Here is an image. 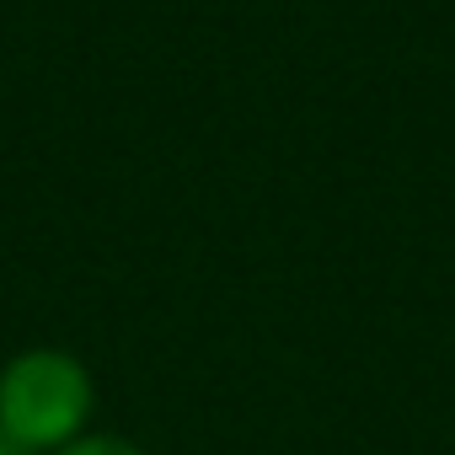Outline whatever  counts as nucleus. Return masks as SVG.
<instances>
[{"mask_svg":"<svg viewBox=\"0 0 455 455\" xmlns=\"http://www.w3.org/2000/svg\"><path fill=\"white\" fill-rule=\"evenodd\" d=\"M0 455H33V450H22L17 439H6V434H0Z\"/></svg>","mask_w":455,"mask_h":455,"instance_id":"nucleus-3","label":"nucleus"},{"mask_svg":"<svg viewBox=\"0 0 455 455\" xmlns=\"http://www.w3.org/2000/svg\"><path fill=\"white\" fill-rule=\"evenodd\" d=\"M54 455H145V450L129 444V439H118V434H81V439H70Z\"/></svg>","mask_w":455,"mask_h":455,"instance_id":"nucleus-2","label":"nucleus"},{"mask_svg":"<svg viewBox=\"0 0 455 455\" xmlns=\"http://www.w3.org/2000/svg\"><path fill=\"white\" fill-rule=\"evenodd\" d=\"M92 418V375L65 348H28L0 370V434L22 450H65Z\"/></svg>","mask_w":455,"mask_h":455,"instance_id":"nucleus-1","label":"nucleus"}]
</instances>
